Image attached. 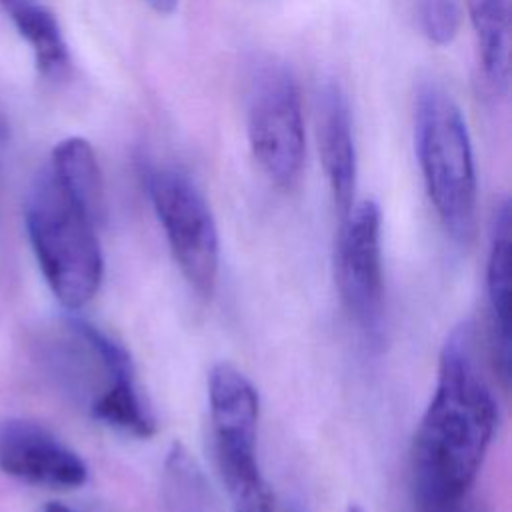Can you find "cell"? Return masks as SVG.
<instances>
[{
    "instance_id": "cell-3",
    "label": "cell",
    "mask_w": 512,
    "mask_h": 512,
    "mask_svg": "<svg viewBox=\"0 0 512 512\" xmlns=\"http://www.w3.org/2000/svg\"><path fill=\"white\" fill-rule=\"evenodd\" d=\"M414 146L428 198L446 228L468 242L476 230V166L464 116L440 84L424 82L414 98Z\"/></svg>"
},
{
    "instance_id": "cell-7",
    "label": "cell",
    "mask_w": 512,
    "mask_h": 512,
    "mask_svg": "<svg viewBox=\"0 0 512 512\" xmlns=\"http://www.w3.org/2000/svg\"><path fill=\"white\" fill-rule=\"evenodd\" d=\"M0 470L34 486L72 490L88 480L78 452L38 422L6 418L0 422Z\"/></svg>"
},
{
    "instance_id": "cell-20",
    "label": "cell",
    "mask_w": 512,
    "mask_h": 512,
    "mask_svg": "<svg viewBox=\"0 0 512 512\" xmlns=\"http://www.w3.org/2000/svg\"><path fill=\"white\" fill-rule=\"evenodd\" d=\"M24 2H28V0H0V4L4 6V10L6 12H10V10H14L16 6H20V4H24Z\"/></svg>"
},
{
    "instance_id": "cell-14",
    "label": "cell",
    "mask_w": 512,
    "mask_h": 512,
    "mask_svg": "<svg viewBox=\"0 0 512 512\" xmlns=\"http://www.w3.org/2000/svg\"><path fill=\"white\" fill-rule=\"evenodd\" d=\"M160 502L162 512H206L204 474L182 442H174L164 458Z\"/></svg>"
},
{
    "instance_id": "cell-22",
    "label": "cell",
    "mask_w": 512,
    "mask_h": 512,
    "mask_svg": "<svg viewBox=\"0 0 512 512\" xmlns=\"http://www.w3.org/2000/svg\"><path fill=\"white\" fill-rule=\"evenodd\" d=\"M290 512H296V510H290Z\"/></svg>"
},
{
    "instance_id": "cell-1",
    "label": "cell",
    "mask_w": 512,
    "mask_h": 512,
    "mask_svg": "<svg viewBox=\"0 0 512 512\" xmlns=\"http://www.w3.org/2000/svg\"><path fill=\"white\" fill-rule=\"evenodd\" d=\"M496 424V400L478 364L474 326L462 322L442 346L436 388L412 442L416 510L472 492Z\"/></svg>"
},
{
    "instance_id": "cell-2",
    "label": "cell",
    "mask_w": 512,
    "mask_h": 512,
    "mask_svg": "<svg viewBox=\"0 0 512 512\" xmlns=\"http://www.w3.org/2000/svg\"><path fill=\"white\" fill-rule=\"evenodd\" d=\"M24 222L52 294L68 310L84 308L96 296L104 276L98 222L62 186L48 164L38 170L28 188Z\"/></svg>"
},
{
    "instance_id": "cell-16",
    "label": "cell",
    "mask_w": 512,
    "mask_h": 512,
    "mask_svg": "<svg viewBox=\"0 0 512 512\" xmlns=\"http://www.w3.org/2000/svg\"><path fill=\"white\" fill-rule=\"evenodd\" d=\"M418 26L428 42L448 46L460 30L462 12L458 0H418Z\"/></svg>"
},
{
    "instance_id": "cell-10",
    "label": "cell",
    "mask_w": 512,
    "mask_h": 512,
    "mask_svg": "<svg viewBox=\"0 0 512 512\" xmlns=\"http://www.w3.org/2000/svg\"><path fill=\"white\" fill-rule=\"evenodd\" d=\"M482 90L500 98L510 84V0H466Z\"/></svg>"
},
{
    "instance_id": "cell-17",
    "label": "cell",
    "mask_w": 512,
    "mask_h": 512,
    "mask_svg": "<svg viewBox=\"0 0 512 512\" xmlns=\"http://www.w3.org/2000/svg\"><path fill=\"white\" fill-rule=\"evenodd\" d=\"M416 512H488V510L474 498L472 492H468V494H464L456 500L436 504V506H430V508H422V510H416Z\"/></svg>"
},
{
    "instance_id": "cell-11",
    "label": "cell",
    "mask_w": 512,
    "mask_h": 512,
    "mask_svg": "<svg viewBox=\"0 0 512 512\" xmlns=\"http://www.w3.org/2000/svg\"><path fill=\"white\" fill-rule=\"evenodd\" d=\"M510 202L502 200L492 216L486 260V294L500 374H510Z\"/></svg>"
},
{
    "instance_id": "cell-5",
    "label": "cell",
    "mask_w": 512,
    "mask_h": 512,
    "mask_svg": "<svg viewBox=\"0 0 512 512\" xmlns=\"http://www.w3.org/2000/svg\"><path fill=\"white\" fill-rule=\"evenodd\" d=\"M246 134L262 172L290 188L302 172L306 134L296 78L280 62L258 66L248 92Z\"/></svg>"
},
{
    "instance_id": "cell-15",
    "label": "cell",
    "mask_w": 512,
    "mask_h": 512,
    "mask_svg": "<svg viewBox=\"0 0 512 512\" xmlns=\"http://www.w3.org/2000/svg\"><path fill=\"white\" fill-rule=\"evenodd\" d=\"M88 410L94 420L134 438H150L156 432V418L136 380L108 388L88 406Z\"/></svg>"
},
{
    "instance_id": "cell-19",
    "label": "cell",
    "mask_w": 512,
    "mask_h": 512,
    "mask_svg": "<svg viewBox=\"0 0 512 512\" xmlns=\"http://www.w3.org/2000/svg\"><path fill=\"white\" fill-rule=\"evenodd\" d=\"M42 512H78V510H74V508H70V506L62 504V502H46Z\"/></svg>"
},
{
    "instance_id": "cell-6",
    "label": "cell",
    "mask_w": 512,
    "mask_h": 512,
    "mask_svg": "<svg viewBox=\"0 0 512 512\" xmlns=\"http://www.w3.org/2000/svg\"><path fill=\"white\" fill-rule=\"evenodd\" d=\"M382 214L374 200L354 202L336 238L334 278L340 298L354 322L376 336L384 312V276L380 248Z\"/></svg>"
},
{
    "instance_id": "cell-13",
    "label": "cell",
    "mask_w": 512,
    "mask_h": 512,
    "mask_svg": "<svg viewBox=\"0 0 512 512\" xmlns=\"http://www.w3.org/2000/svg\"><path fill=\"white\" fill-rule=\"evenodd\" d=\"M8 14L24 42L30 46L38 72L48 80L62 78L70 68V52L58 18L34 0L16 6Z\"/></svg>"
},
{
    "instance_id": "cell-8",
    "label": "cell",
    "mask_w": 512,
    "mask_h": 512,
    "mask_svg": "<svg viewBox=\"0 0 512 512\" xmlns=\"http://www.w3.org/2000/svg\"><path fill=\"white\" fill-rule=\"evenodd\" d=\"M208 404L218 468L258 464L260 398L250 378L230 362H216L208 374Z\"/></svg>"
},
{
    "instance_id": "cell-9",
    "label": "cell",
    "mask_w": 512,
    "mask_h": 512,
    "mask_svg": "<svg viewBox=\"0 0 512 512\" xmlns=\"http://www.w3.org/2000/svg\"><path fill=\"white\" fill-rule=\"evenodd\" d=\"M316 140L334 204L342 216L354 204L356 144L348 98L336 82H324L316 92Z\"/></svg>"
},
{
    "instance_id": "cell-12",
    "label": "cell",
    "mask_w": 512,
    "mask_h": 512,
    "mask_svg": "<svg viewBox=\"0 0 512 512\" xmlns=\"http://www.w3.org/2000/svg\"><path fill=\"white\" fill-rule=\"evenodd\" d=\"M48 166L62 186L100 224L104 218V182L90 142L80 136L60 140L52 150Z\"/></svg>"
},
{
    "instance_id": "cell-18",
    "label": "cell",
    "mask_w": 512,
    "mask_h": 512,
    "mask_svg": "<svg viewBox=\"0 0 512 512\" xmlns=\"http://www.w3.org/2000/svg\"><path fill=\"white\" fill-rule=\"evenodd\" d=\"M152 12L160 16H172L178 10L180 0H142Z\"/></svg>"
},
{
    "instance_id": "cell-21",
    "label": "cell",
    "mask_w": 512,
    "mask_h": 512,
    "mask_svg": "<svg viewBox=\"0 0 512 512\" xmlns=\"http://www.w3.org/2000/svg\"><path fill=\"white\" fill-rule=\"evenodd\" d=\"M346 512H364V508H360L358 504H350V506L346 508Z\"/></svg>"
},
{
    "instance_id": "cell-4",
    "label": "cell",
    "mask_w": 512,
    "mask_h": 512,
    "mask_svg": "<svg viewBox=\"0 0 512 512\" xmlns=\"http://www.w3.org/2000/svg\"><path fill=\"white\" fill-rule=\"evenodd\" d=\"M144 184L182 276L200 296H212L220 236L206 198L186 174L168 166H148Z\"/></svg>"
}]
</instances>
